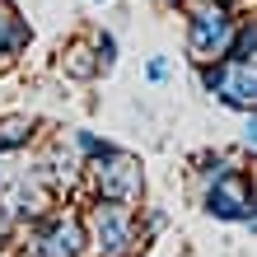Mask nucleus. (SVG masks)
Listing matches in <instances>:
<instances>
[{"label": "nucleus", "instance_id": "obj_1", "mask_svg": "<svg viewBox=\"0 0 257 257\" xmlns=\"http://www.w3.org/2000/svg\"><path fill=\"white\" fill-rule=\"evenodd\" d=\"M84 220V238H89V252L94 257H131L136 248L145 243L141 238V220H136L131 206H117V201H89L80 210Z\"/></svg>", "mask_w": 257, "mask_h": 257}, {"label": "nucleus", "instance_id": "obj_12", "mask_svg": "<svg viewBox=\"0 0 257 257\" xmlns=\"http://www.w3.org/2000/svg\"><path fill=\"white\" fill-rule=\"evenodd\" d=\"M145 75H150V84H164V80H169V75H173V66L164 61V56H150V66H145Z\"/></svg>", "mask_w": 257, "mask_h": 257}, {"label": "nucleus", "instance_id": "obj_15", "mask_svg": "<svg viewBox=\"0 0 257 257\" xmlns=\"http://www.w3.org/2000/svg\"><path fill=\"white\" fill-rule=\"evenodd\" d=\"M155 5H178V0H155Z\"/></svg>", "mask_w": 257, "mask_h": 257}, {"label": "nucleus", "instance_id": "obj_2", "mask_svg": "<svg viewBox=\"0 0 257 257\" xmlns=\"http://www.w3.org/2000/svg\"><path fill=\"white\" fill-rule=\"evenodd\" d=\"M84 178H89V192L98 196V201H117V206H141L145 201V169L141 159L126 155V150L108 145L98 159L84 164Z\"/></svg>", "mask_w": 257, "mask_h": 257}, {"label": "nucleus", "instance_id": "obj_6", "mask_svg": "<svg viewBox=\"0 0 257 257\" xmlns=\"http://www.w3.org/2000/svg\"><path fill=\"white\" fill-rule=\"evenodd\" d=\"M201 70V84L210 98H220L224 108L234 112H252L257 108V66L252 61H210V66H196Z\"/></svg>", "mask_w": 257, "mask_h": 257}, {"label": "nucleus", "instance_id": "obj_7", "mask_svg": "<svg viewBox=\"0 0 257 257\" xmlns=\"http://www.w3.org/2000/svg\"><path fill=\"white\" fill-rule=\"evenodd\" d=\"M24 47H28V24L19 19V10L10 0H0V66L14 61Z\"/></svg>", "mask_w": 257, "mask_h": 257}, {"label": "nucleus", "instance_id": "obj_10", "mask_svg": "<svg viewBox=\"0 0 257 257\" xmlns=\"http://www.w3.org/2000/svg\"><path fill=\"white\" fill-rule=\"evenodd\" d=\"M229 61H252L257 66V19H248V14H238V24H234Z\"/></svg>", "mask_w": 257, "mask_h": 257}, {"label": "nucleus", "instance_id": "obj_5", "mask_svg": "<svg viewBox=\"0 0 257 257\" xmlns=\"http://www.w3.org/2000/svg\"><path fill=\"white\" fill-rule=\"evenodd\" d=\"M201 206H206V215H215L224 224H252V183H248V169L234 164V169H224L220 178L201 183Z\"/></svg>", "mask_w": 257, "mask_h": 257}, {"label": "nucleus", "instance_id": "obj_4", "mask_svg": "<svg viewBox=\"0 0 257 257\" xmlns=\"http://www.w3.org/2000/svg\"><path fill=\"white\" fill-rule=\"evenodd\" d=\"M28 257H89V238H84V220L80 210H47L42 220L28 224Z\"/></svg>", "mask_w": 257, "mask_h": 257}, {"label": "nucleus", "instance_id": "obj_8", "mask_svg": "<svg viewBox=\"0 0 257 257\" xmlns=\"http://www.w3.org/2000/svg\"><path fill=\"white\" fill-rule=\"evenodd\" d=\"M61 75H70V80H98V56H94V42L70 38L66 47H61Z\"/></svg>", "mask_w": 257, "mask_h": 257}, {"label": "nucleus", "instance_id": "obj_9", "mask_svg": "<svg viewBox=\"0 0 257 257\" xmlns=\"http://www.w3.org/2000/svg\"><path fill=\"white\" fill-rule=\"evenodd\" d=\"M33 141H38L33 117H0V155H24Z\"/></svg>", "mask_w": 257, "mask_h": 257}, {"label": "nucleus", "instance_id": "obj_14", "mask_svg": "<svg viewBox=\"0 0 257 257\" xmlns=\"http://www.w3.org/2000/svg\"><path fill=\"white\" fill-rule=\"evenodd\" d=\"M215 5H229V10H234V5H238V0H215Z\"/></svg>", "mask_w": 257, "mask_h": 257}, {"label": "nucleus", "instance_id": "obj_13", "mask_svg": "<svg viewBox=\"0 0 257 257\" xmlns=\"http://www.w3.org/2000/svg\"><path fill=\"white\" fill-rule=\"evenodd\" d=\"M14 234H19V229H14V224H10L5 215H0V257H5V248L14 243Z\"/></svg>", "mask_w": 257, "mask_h": 257}, {"label": "nucleus", "instance_id": "obj_11", "mask_svg": "<svg viewBox=\"0 0 257 257\" xmlns=\"http://www.w3.org/2000/svg\"><path fill=\"white\" fill-rule=\"evenodd\" d=\"M94 56H98V75H112V66H117V38L98 33L94 38Z\"/></svg>", "mask_w": 257, "mask_h": 257}, {"label": "nucleus", "instance_id": "obj_3", "mask_svg": "<svg viewBox=\"0 0 257 257\" xmlns=\"http://www.w3.org/2000/svg\"><path fill=\"white\" fill-rule=\"evenodd\" d=\"M238 14L215 0H187V56L196 66L224 61L229 56V38H234Z\"/></svg>", "mask_w": 257, "mask_h": 257}]
</instances>
